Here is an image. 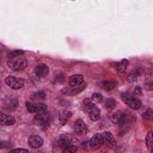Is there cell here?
I'll return each instance as SVG.
<instances>
[{"mask_svg":"<svg viewBox=\"0 0 153 153\" xmlns=\"http://www.w3.org/2000/svg\"><path fill=\"white\" fill-rule=\"evenodd\" d=\"M7 66L10 69L14 71V72H19V71H24L27 67V61L24 57H16V59H10L7 61Z\"/></svg>","mask_w":153,"mask_h":153,"instance_id":"6da1fadb","label":"cell"},{"mask_svg":"<svg viewBox=\"0 0 153 153\" xmlns=\"http://www.w3.org/2000/svg\"><path fill=\"white\" fill-rule=\"evenodd\" d=\"M124 116H126V112H123V111H116V112H114V114L110 115V120H111L112 123H118L120 124L123 121Z\"/></svg>","mask_w":153,"mask_h":153,"instance_id":"e0dca14e","label":"cell"},{"mask_svg":"<svg viewBox=\"0 0 153 153\" xmlns=\"http://www.w3.org/2000/svg\"><path fill=\"white\" fill-rule=\"evenodd\" d=\"M68 82H69V86H72V87L79 86V85L84 84V75L82 74H74L69 78Z\"/></svg>","mask_w":153,"mask_h":153,"instance_id":"5bb4252c","label":"cell"},{"mask_svg":"<svg viewBox=\"0 0 153 153\" xmlns=\"http://www.w3.org/2000/svg\"><path fill=\"white\" fill-rule=\"evenodd\" d=\"M65 80V74H57L56 75V81H63Z\"/></svg>","mask_w":153,"mask_h":153,"instance_id":"d6a6232c","label":"cell"},{"mask_svg":"<svg viewBox=\"0 0 153 153\" xmlns=\"http://www.w3.org/2000/svg\"><path fill=\"white\" fill-rule=\"evenodd\" d=\"M128 65H129L128 60H122V61H120V62L115 63V67H116V69H117V72H118V73H124V71L127 69Z\"/></svg>","mask_w":153,"mask_h":153,"instance_id":"d6986e66","label":"cell"},{"mask_svg":"<svg viewBox=\"0 0 153 153\" xmlns=\"http://www.w3.org/2000/svg\"><path fill=\"white\" fill-rule=\"evenodd\" d=\"M74 131L76 134H79V135H81V134H84L86 131V124H85V122L79 118V120H76L74 122Z\"/></svg>","mask_w":153,"mask_h":153,"instance_id":"9a60e30c","label":"cell"},{"mask_svg":"<svg viewBox=\"0 0 153 153\" xmlns=\"http://www.w3.org/2000/svg\"><path fill=\"white\" fill-rule=\"evenodd\" d=\"M67 145H68V140H67V139H59V140H57V146L65 148Z\"/></svg>","mask_w":153,"mask_h":153,"instance_id":"83f0119b","label":"cell"},{"mask_svg":"<svg viewBox=\"0 0 153 153\" xmlns=\"http://www.w3.org/2000/svg\"><path fill=\"white\" fill-rule=\"evenodd\" d=\"M152 143H153V133L149 130L147 133V136H146V146H147L148 149L152 148Z\"/></svg>","mask_w":153,"mask_h":153,"instance_id":"603a6c76","label":"cell"},{"mask_svg":"<svg viewBox=\"0 0 153 153\" xmlns=\"http://www.w3.org/2000/svg\"><path fill=\"white\" fill-rule=\"evenodd\" d=\"M104 106H105L108 110H112V109H115V106H116V100H115L114 98H108V99H105V102H104Z\"/></svg>","mask_w":153,"mask_h":153,"instance_id":"44dd1931","label":"cell"},{"mask_svg":"<svg viewBox=\"0 0 153 153\" xmlns=\"http://www.w3.org/2000/svg\"><path fill=\"white\" fill-rule=\"evenodd\" d=\"M22 55H24V50H12V51H10L8 53V60L10 59H16V57H19V56H22Z\"/></svg>","mask_w":153,"mask_h":153,"instance_id":"7402d4cb","label":"cell"},{"mask_svg":"<svg viewBox=\"0 0 153 153\" xmlns=\"http://www.w3.org/2000/svg\"><path fill=\"white\" fill-rule=\"evenodd\" d=\"M102 135V140H103V145H106L109 147H115L116 142H115V137L110 131H104L100 134Z\"/></svg>","mask_w":153,"mask_h":153,"instance_id":"30bf717a","label":"cell"},{"mask_svg":"<svg viewBox=\"0 0 153 153\" xmlns=\"http://www.w3.org/2000/svg\"><path fill=\"white\" fill-rule=\"evenodd\" d=\"M14 123H16V118L12 115L0 111V124L1 126H13Z\"/></svg>","mask_w":153,"mask_h":153,"instance_id":"8fae6325","label":"cell"},{"mask_svg":"<svg viewBox=\"0 0 153 153\" xmlns=\"http://www.w3.org/2000/svg\"><path fill=\"white\" fill-rule=\"evenodd\" d=\"M85 87H86V84H81V85L74 86V87L69 86V87H67V88H63V90H62V93H63V94H67V96H75V94H78V93H80L81 91H84Z\"/></svg>","mask_w":153,"mask_h":153,"instance_id":"52a82bcc","label":"cell"},{"mask_svg":"<svg viewBox=\"0 0 153 153\" xmlns=\"http://www.w3.org/2000/svg\"><path fill=\"white\" fill-rule=\"evenodd\" d=\"M84 103H85V109H86V111L88 112L90 120H91V121H93V122L98 121V120L100 118V110L96 106V104H94V103L90 102L88 99H86Z\"/></svg>","mask_w":153,"mask_h":153,"instance_id":"7a4b0ae2","label":"cell"},{"mask_svg":"<svg viewBox=\"0 0 153 153\" xmlns=\"http://www.w3.org/2000/svg\"><path fill=\"white\" fill-rule=\"evenodd\" d=\"M17 106H18V100L16 98H13V97H8V98H6L4 100V108L6 110L12 111V110L17 109Z\"/></svg>","mask_w":153,"mask_h":153,"instance_id":"7c38bea8","label":"cell"},{"mask_svg":"<svg viewBox=\"0 0 153 153\" xmlns=\"http://www.w3.org/2000/svg\"><path fill=\"white\" fill-rule=\"evenodd\" d=\"M82 148H84V149H90L88 141H84V142H82Z\"/></svg>","mask_w":153,"mask_h":153,"instance_id":"836d02e7","label":"cell"},{"mask_svg":"<svg viewBox=\"0 0 153 153\" xmlns=\"http://www.w3.org/2000/svg\"><path fill=\"white\" fill-rule=\"evenodd\" d=\"M141 74H142V69H141L140 67H137V68L133 69V71L129 73L128 78H127V81H128V82H134V81L137 80V78H139Z\"/></svg>","mask_w":153,"mask_h":153,"instance_id":"2e32d148","label":"cell"},{"mask_svg":"<svg viewBox=\"0 0 153 153\" xmlns=\"http://www.w3.org/2000/svg\"><path fill=\"white\" fill-rule=\"evenodd\" d=\"M152 86H153V82H151V81H147V82L145 84V88H146V90H148V91H151V90L153 88Z\"/></svg>","mask_w":153,"mask_h":153,"instance_id":"1f68e13d","label":"cell"},{"mask_svg":"<svg viewBox=\"0 0 153 153\" xmlns=\"http://www.w3.org/2000/svg\"><path fill=\"white\" fill-rule=\"evenodd\" d=\"M26 109L29 112H35V114H39V112H45L47 111V105L43 103H38V104H31V103H26Z\"/></svg>","mask_w":153,"mask_h":153,"instance_id":"8992f818","label":"cell"},{"mask_svg":"<svg viewBox=\"0 0 153 153\" xmlns=\"http://www.w3.org/2000/svg\"><path fill=\"white\" fill-rule=\"evenodd\" d=\"M91 100H92V103H100V102H103V96L100 93H93L91 97Z\"/></svg>","mask_w":153,"mask_h":153,"instance_id":"d4e9b609","label":"cell"},{"mask_svg":"<svg viewBox=\"0 0 153 153\" xmlns=\"http://www.w3.org/2000/svg\"><path fill=\"white\" fill-rule=\"evenodd\" d=\"M48 73H49V68H48V66L44 65V63H39V65H37L36 68H35V74H36L37 76H39V78L45 76Z\"/></svg>","mask_w":153,"mask_h":153,"instance_id":"4fadbf2b","label":"cell"},{"mask_svg":"<svg viewBox=\"0 0 153 153\" xmlns=\"http://www.w3.org/2000/svg\"><path fill=\"white\" fill-rule=\"evenodd\" d=\"M10 146H11L10 142H7V141H0V149H2V148H7V147H10Z\"/></svg>","mask_w":153,"mask_h":153,"instance_id":"4dcf8cb0","label":"cell"},{"mask_svg":"<svg viewBox=\"0 0 153 153\" xmlns=\"http://www.w3.org/2000/svg\"><path fill=\"white\" fill-rule=\"evenodd\" d=\"M50 121V115L45 111V112H39L37 115H35L33 117V123L37 126H44Z\"/></svg>","mask_w":153,"mask_h":153,"instance_id":"5b68a950","label":"cell"},{"mask_svg":"<svg viewBox=\"0 0 153 153\" xmlns=\"http://www.w3.org/2000/svg\"><path fill=\"white\" fill-rule=\"evenodd\" d=\"M121 98H122V100H123L130 109H133V110H137V109H140L141 105H142L141 100H139L137 98H135L134 96H131V94H129V93H122V94H121Z\"/></svg>","mask_w":153,"mask_h":153,"instance_id":"3957f363","label":"cell"},{"mask_svg":"<svg viewBox=\"0 0 153 153\" xmlns=\"http://www.w3.org/2000/svg\"><path fill=\"white\" fill-rule=\"evenodd\" d=\"M71 116H72V112H71V111H62V112L60 114V122H61V124L63 126V124L71 118Z\"/></svg>","mask_w":153,"mask_h":153,"instance_id":"ffe728a7","label":"cell"},{"mask_svg":"<svg viewBox=\"0 0 153 153\" xmlns=\"http://www.w3.org/2000/svg\"><path fill=\"white\" fill-rule=\"evenodd\" d=\"M27 145L33 149L39 148L43 145V139L38 135H30L29 139H27Z\"/></svg>","mask_w":153,"mask_h":153,"instance_id":"ba28073f","label":"cell"},{"mask_svg":"<svg viewBox=\"0 0 153 153\" xmlns=\"http://www.w3.org/2000/svg\"><path fill=\"white\" fill-rule=\"evenodd\" d=\"M32 98L33 99H45V93L43 91H38V92H35L32 94Z\"/></svg>","mask_w":153,"mask_h":153,"instance_id":"4316f807","label":"cell"},{"mask_svg":"<svg viewBox=\"0 0 153 153\" xmlns=\"http://www.w3.org/2000/svg\"><path fill=\"white\" fill-rule=\"evenodd\" d=\"M90 145V149H98L103 146V140H102V135L100 134H94L91 140L88 141Z\"/></svg>","mask_w":153,"mask_h":153,"instance_id":"9c48e42d","label":"cell"},{"mask_svg":"<svg viewBox=\"0 0 153 153\" xmlns=\"http://www.w3.org/2000/svg\"><path fill=\"white\" fill-rule=\"evenodd\" d=\"M8 153H29V151L25 148H14V149H11Z\"/></svg>","mask_w":153,"mask_h":153,"instance_id":"f1b7e54d","label":"cell"},{"mask_svg":"<svg viewBox=\"0 0 153 153\" xmlns=\"http://www.w3.org/2000/svg\"><path fill=\"white\" fill-rule=\"evenodd\" d=\"M141 94H142L141 86H135V88H134V96H141Z\"/></svg>","mask_w":153,"mask_h":153,"instance_id":"f546056e","label":"cell"},{"mask_svg":"<svg viewBox=\"0 0 153 153\" xmlns=\"http://www.w3.org/2000/svg\"><path fill=\"white\" fill-rule=\"evenodd\" d=\"M75 152H76V147L74 145H71V143H68L63 148V153H75Z\"/></svg>","mask_w":153,"mask_h":153,"instance_id":"484cf974","label":"cell"},{"mask_svg":"<svg viewBox=\"0 0 153 153\" xmlns=\"http://www.w3.org/2000/svg\"><path fill=\"white\" fill-rule=\"evenodd\" d=\"M102 87L105 90V91H111L114 88L117 87V81L115 80H106V81H103L102 82Z\"/></svg>","mask_w":153,"mask_h":153,"instance_id":"ac0fdd59","label":"cell"},{"mask_svg":"<svg viewBox=\"0 0 153 153\" xmlns=\"http://www.w3.org/2000/svg\"><path fill=\"white\" fill-rule=\"evenodd\" d=\"M142 118L146 121H151L153 118V110L152 109H147L143 114H142Z\"/></svg>","mask_w":153,"mask_h":153,"instance_id":"cb8c5ba5","label":"cell"},{"mask_svg":"<svg viewBox=\"0 0 153 153\" xmlns=\"http://www.w3.org/2000/svg\"><path fill=\"white\" fill-rule=\"evenodd\" d=\"M5 84L7 86H10L12 90H19L24 86V79L22 78H17L14 75H8L5 79Z\"/></svg>","mask_w":153,"mask_h":153,"instance_id":"277c9868","label":"cell"}]
</instances>
